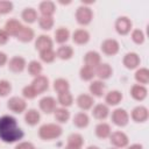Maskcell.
<instances>
[{
  "label": "cell",
  "mask_w": 149,
  "mask_h": 149,
  "mask_svg": "<svg viewBox=\"0 0 149 149\" xmlns=\"http://www.w3.org/2000/svg\"><path fill=\"white\" fill-rule=\"evenodd\" d=\"M24 133L17 120L8 114L0 116V140L3 143H15L22 140Z\"/></svg>",
  "instance_id": "1"
},
{
  "label": "cell",
  "mask_w": 149,
  "mask_h": 149,
  "mask_svg": "<svg viewBox=\"0 0 149 149\" xmlns=\"http://www.w3.org/2000/svg\"><path fill=\"white\" fill-rule=\"evenodd\" d=\"M63 128L58 123H44L38 128V136L43 141H52L61 137Z\"/></svg>",
  "instance_id": "2"
},
{
  "label": "cell",
  "mask_w": 149,
  "mask_h": 149,
  "mask_svg": "<svg viewBox=\"0 0 149 149\" xmlns=\"http://www.w3.org/2000/svg\"><path fill=\"white\" fill-rule=\"evenodd\" d=\"M74 16H76V21L78 22V24L88 26L93 20V12H92L91 7H88L86 5H81L77 8Z\"/></svg>",
  "instance_id": "3"
},
{
  "label": "cell",
  "mask_w": 149,
  "mask_h": 149,
  "mask_svg": "<svg viewBox=\"0 0 149 149\" xmlns=\"http://www.w3.org/2000/svg\"><path fill=\"white\" fill-rule=\"evenodd\" d=\"M7 108L16 114H22L27 111V102L23 98L21 97H10L7 101Z\"/></svg>",
  "instance_id": "4"
},
{
  "label": "cell",
  "mask_w": 149,
  "mask_h": 149,
  "mask_svg": "<svg viewBox=\"0 0 149 149\" xmlns=\"http://www.w3.org/2000/svg\"><path fill=\"white\" fill-rule=\"evenodd\" d=\"M109 142L111 144L116 148V149H121V148H126L129 143V137L126 133L121 132V130H116V132H113L111 133L109 135Z\"/></svg>",
  "instance_id": "5"
},
{
  "label": "cell",
  "mask_w": 149,
  "mask_h": 149,
  "mask_svg": "<svg viewBox=\"0 0 149 149\" xmlns=\"http://www.w3.org/2000/svg\"><path fill=\"white\" fill-rule=\"evenodd\" d=\"M115 31L119 35H127L133 30V22L128 16H119L114 23Z\"/></svg>",
  "instance_id": "6"
},
{
  "label": "cell",
  "mask_w": 149,
  "mask_h": 149,
  "mask_svg": "<svg viewBox=\"0 0 149 149\" xmlns=\"http://www.w3.org/2000/svg\"><path fill=\"white\" fill-rule=\"evenodd\" d=\"M112 122L118 127H126L129 122V114L125 108H115L111 114Z\"/></svg>",
  "instance_id": "7"
},
{
  "label": "cell",
  "mask_w": 149,
  "mask_h": 149,
  "mask_svg": "<svg viewBox=\"0 0 149 149\" xmlns=\"http://www.w3.org/2000/svg\"><path fill=\"white\" fill-rule=\"evenodd\" d=\"M100 49L106 56H115L120 50V44L115 38H106L101 42Z\"/></svg>",
  "instance_id": "8"
},
{
  "label": "cell",
  "mask_w": 149,
  "mask_h": 149,
  "mask_svg": "<svg viewBox=\"0 0 149 149\" xmlns=\"http://www.w3.org/2000/svg\"><path fill=\"white\" fill-rule=\"evenodd\" d=\"M8 70L13 73H21L27 68V61L22 56H13L7 63Z\"/></svg>",
  "instance_id": "9"
},
{
  "label": "cell",
  "mask_w": 149,
  "mask_h": 149,
  "mask_svg": "<svg viewBox=\"0 0 149 149\" xmlns=\"http://www.w3.org/2000/svg\"><path fill=\"white\" fill-rule=\"evenodd\" d=\"M40 109L45 114H51L57 108V100L51 95H45L40 99L38 101Z\"/></svg>",
  "instance_id": "10"
},
{
  "label": "cell",
  "mask_w": 149,
  "mask_h": 149,
  "mask_svg": "<svg viewBox=\"0 0 149 149\" xmlns=\"http://www.w3.org/2000/svg\"><path fill=\"white\" fill-rule=\"evenodd\" d=\"M130 118L134 122L136 123H143L148 120L149 118V111L146 106H142V105H139L136 107H134L130 112Z\"/></svg>",
  "instance_id": "11"
},
{
  "label": "cell",
  "mask_w": 149,
  "mask_h": 149,
  "mask_svg": "<svg viewBox=\"0 0 149 149\" xmlns=\"http://www.w3.org/2000/svg\"><path fill=\"white\" fill-rule=\"evenodd\" d=\"M122 64L126 69L128 70H134V69H137L140 68V64H141V58L139 56V54L134 52V51H130V52H127L123 58H122Z\"/></svg>",
  "instance_id": "12"
},
{
  "label": "cell",
  "mask_w": 149,
  "mask_h": 149,
  "mask_svg": "<svg viewBox=\"0 0 149 149\" xmlns=\"http://www.w3.org/2000/svg\"><path fill=\"white\" fill-rule=\"evenodd\" d=\"M88 91L91 93L92 97H95V98H101L102 95H105V91H106V84L100 80V79H93L91 83H90V86H88Z\"/></svg>",
  "instance_id": "13"
},
{
  "label": "cell",
  "mask_w": 149,
  "mask_h": 149,
  "mask_svg": "<svg viewBox=\"0 0 149 149\" xmlns=\"http://www.w3.org/2000/svg\"><path fill=\"white\" fill-rule=\"evenodd\" d=\"M76 102H77V106L84 112V111H88V109H92V107L94 106V99L91 94H87V93H80L77 99H76Z\"/></svg>",
  "instance_id": "14"
},
{
  "label": "cell",
  "mask_w": 149,
  "mask_h": 149,
  "mask_svg": "<svg viewBox=\"0 0 149 149\" xmlns=\"http://www.w3.org/2000/svg\"><path fill=\"white\" fill-rule=\"evenodd\" d=\"M101 63V56L95 50H90L84 55V65L95 69Z\"/></svg>",
  "instance_id": "15"
},
{
  "label": "cell",
  "mask_w": 149,
  "mask_h": 149,
  "mask_svg": "<svg viewBox=\"0 0 149 149\" xmlns=\"http://www.w3.org/2000/svg\"><path fill=\"white\" fill-rule=\"evenodd\" d=\"M109 107L106 105V104H97L92 107V115L94 119L97 120H106L108 116H109Z\"/></svg>",
  "instance_id": "16"
},
{
  "label": "cell",
  "mask_w": 149,
  "mask_h": 149,
  "mask_svg": "<svg viewBox=\"0 0 149 149\" xmlns=\"http://www.w3.org/2000/svg\"><path fill=\"white\" fill-rule=\"evenodd\" d=\"M94 72H95V76L102 81L106 79H109L113 76V69L108 63H100L94 69Z\"/></svg>",
  "instance_id": "17"
},
{
  "label": "cell",
  "mask_w": 149,
  "mask_h": 149,
  "mask_svg": "<svg viewBox=\"0 0 149 149\" xmlns=\"http://www.w3.org/2000/svg\"><path fill=\"white\" fill-rule=\"evenodd\" d=\"M30 85L35 88V91L38 94H41V93H44L45 91H48V88H49V79L45 76L40 74V76H37V77H35L33 79Z\"/></svg>",
  "instance_id": "18"
},
{
  "label": "cell",
  "mask_w": 149,
  "mask_h": 149,
  "mask_svg": "<svg viewBox=\"0 0 149 149\" xmlns=\"http://www.w3.org/2000/svg\"><path fill=\"white\" fill-rule=\"evenodd\" d=\"M52 47H54V41L48 35H40L35 40V49L38 50L40 52L48 49H52Z\"/></svg>",
  "instance_id": "19"
},
{
  "label": "cell",
  "mask_w": 149,
  "mask_h": 149,
  "mask_svg": "<svg viewBox=\"0 0 149 149\" xmlns=\"http://www.w3.org/2000/svg\"><path fill=\"white\" fill-rule=\"evenodd\" d=\"M132 98L136 101H143L147 95H148V90L144 85H140V84H134L132 87H130V91H129Z\"/></svg>",
  "instance_id": "20"
},
{
  "label": "cell",
  "mask_w": 149,
  "mask_h": 149,
  "mask_svg": "<svg viewBox=\"0 0 149 149\" xmlns=\"http://www.w3.org/2000/svg\"><path fill=\"white\" fill-rule=\"evenodd\" d=\"M90 33L84 29V28H80V29H76L73 33H72V41L74 44H78V45H84L86 44L88 41H90Z\"/></svg>",
  "instance_id": "21"
},
{
  "label": "cell",
  "mask_w": 149,
  "mask_h": 149,
  "mask_svg": "<svg viewBox=\"0 0 149 149\" xmlns=\"http://www.w3.org/2000/svg\"><path fill=\"white\" fill-rule=\"evenodd\" d=\"M22 27H23V24L19 20H16V19H9V20L6 21L3 29L7 31V34L9 36H15L16 37V35L19 34V31L21 30Z\"/></svg>",
  "instance_id": "22"
},
{
  "label": "cell",
  "mask_w": 149,
  "mask_h": 149,
  "mask_svg": "<svg viewBox=\"0 0 149 149\" xmlns=\"http://www.w3.org/2000/svg\"><path fill=\"white\" fill-rule=\"evenodd\" d=\"M122 98H123V95L119 90H112L105 94V102L108 107L118 106L122 101Z\"/></svg>",
  "instance_id": "23"
},
{
  "label": "cell",
  "mask_w": 149,
  "mask_h": 149,
  "mask_svg": "<svg viewBox=\"0 0 149 149\" xmlns=\"http://www.w3.org/2000/svg\"><path fill=\"white\" fill-rule=\"evenodd\" d=\"M17 41L22 42V43H28L31 42L35 38V31L33 28L28 27V26H23L21 28V30L19 31V34L16 35Z\"/></svg>",
  "instance_id": "24"
},
{
  "label": "cell",
  "mask_w": 149,
  "mask_h": 149,
  "mask_svg": "<svg viewBox=\"0 0 149 149\" xmlns=\"http://www.w3.org/2000/svg\"><path fill=\"white\" fill-rule=\"evenodd\" d=\"M24 121L28 126H36L41 121V113L35 108H29L24 112Z\"/></svg>",
  "instance_id": "25"
},
{
  "label": "cell",
  "mask_w": 149,
  "mask_h": 149,
  "mask_svg": "<svg viewBox=\"0 0 149 149\" xmlns=\"http://www.w3.org/2000/svg\"><path fill=\"white\" fill-rule=\"evenodd\" d=\"M38 10L41 13V16H52L56 12V5L52 1L45 0V1L40 2Z\"/></svg>",
  "instance_id": "26"
},
{
  "label": "cell",
  "mask_w": 149,
  "mask_h": 149,
  "mask_svg": "<svg viewBox=\"0 0 149 149\" xmlns=\"http://www.w3.org/2000/svg\"><path fill=\"white\" fill-rule=\"evenodd\" d=\"M72 122H73L74 127H77L79 129H83V128H86L90 125V116L85 112H78V113L74 114Z\"/></svg>",
  "instance_id": "27"
},
{
  "label": "cell",
  "mask_w": 149,
  "mask_h": 149,
  "mask_svg": "<svg viewBox=\"0 0 149 149\" xmlns=\"http://www.w3.org/2000/svg\"><path fill=\"white\" fill-rule=\"evenodd\" d=\"M94 133H95V136L98 139H101V140H105V139H108L111 133H112V129H111V126L106 122H99L95 128H94Z\"/></svg>",
  "instance_id": "28"
},
{
  "label": "cell",
  "mask_w": 149,
  "mask_h": 149,
  "mask_svg": "<svg viewBox=\"0 0 149 149\" xmlns=\"http://www.w3.org/2000/svg\"><path fill=\"white\" fill-rule=\"evenodd\" d=\"M55 52H56V58H59L62 61H69L73 56V48L71 45L63 44Z\"/></svg>",
  "instance_id": "29"
},
{
  "label": "cell",
  "mask_w": 149,
  "mask_h": 149,
  "mask_svg": "<svg viewBox=\"0 0 149 149\" xmlns=\"http://www.w3.org/2000/svg\"><path fill=\"white\" fill-rule=\"evenodd\" d=\"M21 19L26 22V23H34L38 20V15H37V12L35 8L33 7H27L22 10L21 13Z\"/></svg>",
  "instance_id": "30"
},
{
  "label": "cell",
  "mask_w": 149,
  "mask_h": 149,
  "mask_svg": "<svg viewBox=\"0 0 149 149\" xmlns=\"http://www.w3.org/2000/svg\"><path fill=\"white\" fill-rule=\"evenodd\" d=\"M70 38V30L65 27H59L55 30V41L56 43L63 45L65 44Z\"/></svg>",
  "instance_id": "31"
},
{
  "label": "cell",
  "mask_w": 149,
  "mask_h": 149,
  "mask_svg": "<svg viewBox=\"0 0 149 149\" xmlns=\"http://www.w3.org/2000/svg\"><path fill=\"white\" fill-rule=\"evenodd\" d=\"M134 78L137 84L146 86L149 83V70L147 68H137L135 71Z\"/></svg>",
  "instance_id": "32"
},
{
  "label": "cell",
  "mask_w": 149,
  "mask_h": 149,
  "mask_svg": "<svg viewBox=\"0 0 149 149\" xmlns=\"http://www.w3.org/2000/svg\"><path fill=\"white\" fill-rule=\"evenodd\" d=\"M70 111L65 107H57L54 112V118L58 123H66L70 119Z\"/></svg>",
  "instance_id": "33"
},
{
  "label": "cell",
  "mask_w": 149,
  "mask_h": 149,
  "mask_svg": "<svg viewBox=\"0 0 149 149\" xmlns=\"http://www.w3.org/2000/svg\"><path fill=\"white\" fill-rule=\"evenodd\" d=\"M52 87H54V90H55V92L57 94L70 91L69 80L65 79V78H57V79H55L54 80V84H52Z\"/></svg>",
  "instance_id": "34"
},
{
  "label": "cell",
  "mask_w": 149,
  "mask_h": 149,
  "mask_svg": "<svg viewBox=\"0 0 149 149\" xmlns=\"http://www.w3.org/2000/svg\"><path fill=\"white\" fill-rule=\"evenodd\" d=\"M84 144V137L81 136V134L79 133H72L68 136V140H66V146H70V147H74V148H80L83 147Z\"/></svg>",
  "instance_id": "35"
},
{
  "label": "cell",
  "mask_w": 149,
  "mask_h": 149,
  "mask_svg": "<svg viewBox=\"0 0 149 149\" xmlns=\"http://www.w3.org/2000/svg\"><path fill=\"white\" fill-rule=\"evenodd\" d=\"M57 104H59L61 107L68 108L73 104V95L70 93V91L59 93V94H57Z\"/></svg>",
  "instance_id": "36"
},
{
  "label": "cell",
  "mask_w": 149,
  "mask_h": 149,
  "mask_svg": "<svg viewBox=\"0 0 149 149\" xmlns=\"http://www.w3.org/2000/svg\"><path fill=\"white\" fill-rule=\"evenodd\" d=\"M27 70H28V73L35 78V77H37V76H40V74L42 73L43 66H42L41 62L34 59V61H30V62L27 64Z\"/></svg>",
  "instance_id": "37"
},
{
  "label": "cell",
  "mask_w": 149,
  "mask_h": 149,
  "mask_svg": "<svg viewBox=\"0 0 149 149\" xmlns=\"http://www.w3.org/2000/svg\"><path fill=\"white\" fill-rule=\"evenodd\" d=\"M79 77L81 80L84 81H92L93 78L95 77V72H94V69L92 68H88L86 65H83L79 70Z\"/></svg>",
  "instance_id": "38"
},
{
  "label": "cell",
  "mask_w": 149,
  "mask_h": 149,
  "mask_svg": "<svg viewBox=\"0 0 149 149\" xmlns=\"http://www.w3.org/2000/svg\"><path fill=\"white\" fill-rule=\"evenodd\" d=\"M37 22L42 30H51L55 24V20L52 16H38Z\"/></svg>",
  "instance_id": "39"
},
{
  "label": "cell",
  "mask_w": 149,
  "mask_h": 149,
  "mask_svg": "<svg viewBox=\"0 0 149 149\" xmlns=\"http://www.w3.org/2000/svg\"><path fill=\"white\" fill-rule=\"evenodd\" d=\"M40 59L43 63L50 64V63H52L56 59V52L54 51V49H48V50L41 51L40 52Z\"/></svg>",
  "instance_id": "40"
},
{
  "label": "cell",
  "mask_w": 149,
  "mask_h": 149,
  "mask_svg": "<svg viewBox=\"0 0 149 149\" xmlns=\"http://www.w3.org/2000/svg\"><path fill=\"white\" fill-rule=\"evenodd\" d=\"M130 38L132 41L137 44V45H141L144 43V40H146V36H144V33L141 30V29H133L132 33H130Z\"/></svg>",
  "instance_id": "41"
},
{
  "label": "cell",
  "mask_w": 149,
  "mask_h": 149,
  "mask_svg": "<svg viewBox=\"0 0 149 149\" xmlns=\"http://www.w3.org/2000/svg\"><path fill=\"white\" fill-rule=\"evenodd\" d=\"M12 92V84L7 79H0V97H7Z\"/></svg>",
  "instance_id": "42"
},
{
  "label": "cell",
  "mask_w": 149,
  "mask_h": 149,
  "mask_svg": "<svg viewBox=\"0 0 149 149\" xmlns=\"http://www.w3.org/2000/svg\"><path fill=\"white\" fill-rule=\"evenodd\" d=\"M37 95H38V93L35 91V88L31 85H27V86H24L22 88V97H23V99L31 100V99H35Z\"/></svg>",
  "instance_id": "43"
},
{
  "label": "cell",
  "mask_w": 149,
  "mask_h": 149,
  "mask_svg": "<svg viewBox=\"0 0 149 149\" xmlns=\"http://www.w3.org/2000/svg\"><path fill=\"white\" fill-rule=\"evenodd\" d=\"M13 2L12 1H7V0H0V15L3 14H8L13 10Z\"/></svg>",
  "instance_id": "44"
},
{
  "label": "cell",
  "mask_w": 149,
  "mask_h": 149,
  "mask_svg": "<svg viewBox=\"0 0 149 149\" xmlns=\"http://www.w3.org/2000/svg\"><path fill=\"white\" fill-rule=\"evenodd\" d=\"M15 149H36L35 146L29 142V141H22V142H19L16 146H15Z\"/></svg>",
  "instance_id": "45"
},
{
  "label": "cell",
  "mask_w": 149,
  "mask_h": 149,
  "mask_svg": "<svg viewBox=\"0 0 149 149\" xmlns=\"http://www.w3.org/2000/svg\"><path fill=\"white\" fill-rule=\"evenodd\" d=\"M9 41V35L3 28H0V45H5Z\"/></svg>",
  "instance_id": "46"
},
{
  "label": "cell",
  "mask_w": 149,
  "mask_h": 149,
  "mask_svg": "<svg viewBox=\"0 0 149 149\" xmlns=\"http://www.w3.org/2000/svg\"><path fill=\"white\" fill-rule=\"evenodd\" d=\"M8 63V56L6 52L0 51V68H2L3 65H6Z\"/></svg>",
  "instance_id": "47"
},
{
  "label": "cell",
  "mask_w": 149,
  "mask_h": 149,
  "mask_svg": "<svg viewBox=\"0 0 149 149\" xmlns=\"http://www.w3.org/2000/svg\"><path fill=\"white\" fill-rule=\"evenodd\" d=\"M126 148L127 149H143V146L141 143H133L130 146H127Z\"/></svg>",
  "instance_id": "48"
},
{
  "label": "cell",
  "mask_w": 149,
  "mask_h": 149,
  "mask_svg": "<svg viewBox=\"0 0 149 149\" xmlns=\"http://www.w3.org/2000/svg\"><path fill=\"white\" fill-rule=\"evenodd\" d=\"M86 149H100L99 147H97V146H88Z\"/></svg>",
  "instance_id": "49"
},
{
  "label": "cell",
  "mask_w": 149,
  "mask_h": 149,
  "mask_svg": "<svg viewBox=\"0 0 149 149\" xmlns=\"http://www.w3.org/2000/svg\"><path fill=\"white\" fill-rule=\"evenodd\" d=\"M65 149H80V148H74V147H70V146H66Z\"/></svg>",
  "instance_id": "50"
},
{
  "label": "cell",
  "mask_w": 149,
  "mask_h": 149,
  "mask_svg": "<svg viewBox=\"0 0 149 149\" xmlns=\"http://www.w3.org/2000/svg\"><path fill=\"white\" fill-rule=\"evenodd\" d=\"M109 149H116V148H114V147H113V148H109Z\"/></svg>",
  "instance_id": "51"
}]
</instances>
